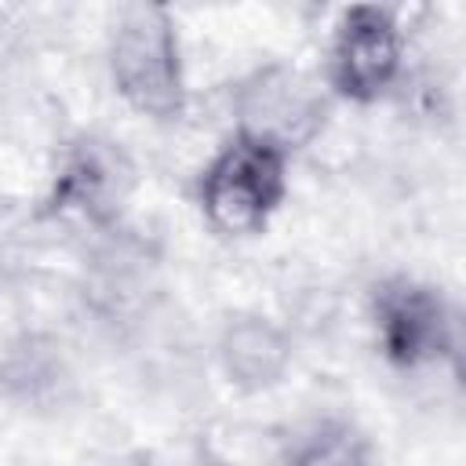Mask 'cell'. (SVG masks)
I'll return each instance as SVG.
<instances>
[{
	"mask_svg": "<svg viewBox=\"0 0 466 466\" xmlns=\"http://www.w3.org/2000/svg\"><path fill=\"white\" fill-rule=\"evenodd\" d=\"M288 197V153L251 135H233L200 175V208L218 233L266 229Z\"/></svg>",
	"mask_w": 466,
	"mask_h": 466,
	"instance_id": "cell-2",
	"label": "cell"
},
{
	"mask_svg": "<svg viewBox=\"0 0 466 466\" xmlns=\"http://www.w3.org/2000/svg\"><path fill=\"white\" fill-rule=\"evenodd\" d=\"M404 58L400 25L390 7L379 4H353L342 11L331 51H328V76L331 87L350 102H375L397 80Z\"/></svg>",
	"mask_w": 466,
	"mask_h": 466,
	"instance_id": "cell-4",
	"label": "cell"
},
{
	"mask_svg": "<svg viewBox=\"0 0 466 466\" xmlns=\"http://www.w3.org/2000/svg\"><path fill=\"white\" fill-rule=\"evenodd\" d=\"M284 466H371V441L357 422L324 415L291 433Z\"/></svg>",
	"mask_w": 466,
	"mask_h": 466,
	"instance_id": "cell-8",
	"label": "cell"
},
{
	"mask_svg": "<svg viewBox=\"0 0 466 466\" xmlns=\"http://www.w3.org/2000/svg\"><path fill=\"white\" fill-rule=\"evenodd\" d=\"M218 360L233 386L258 393L284 379L291 364L288 335L266 317H233L218 339Z\"/></svg>",
	"mask_w": 466,
	"mask_h": 466,
	"instance_id": "cell-7",
	"label": "cell"
},
{
	"mask_svg": "<svg viewBox=\"0 0 466 466\" xmlns=\"http://www.w3.org/2000/svg\"><path fill=\"white\" fill-rule=\"evenodd\" d=\"M127 164L120 149L109 142L84 138L76 142L51 186V211L58 215H80L87 222H106L116 215L124 193H127Z\"/></svg>",
	"mask_w": 466,
	"mask_h": 466,
	"instance_id": "cell-6",
	"label": "cell"
},
{
	"mask_svg": "<svg viewBox=\"0 0 466 466\" xmlns=\"http://www.w3.org/2000/svg\"><path fill=\"white\" fill-rule=\"evenodd\" d=\"M109 73L120 98L153 120H175L186 109V80L175 18L160 4H127L109 33Z\"/></svg>",
	"mask_w": 466,
	"mask_h": 466,
	"instance_id": "cell-1",
	"label": "cell"
},
{
	"mask_svg": "<svg viewBox=\"0 0 466 466\" xmlns=\"http://www.w3.org/2000/svg\"><path fill=\"white\" fill-rule=\"evenodd\" d=\"M240 135L269 142L280 153L306 146L324 124V98L317 84L291 66H266L240 84L237 95Z\"/></svg>",
	"mask_w": 466,
	"mask_h": 466,
	"instance_id": "cell-5",
	"label": "cell"
},
{
	"mask_svg": "<svg viewBox=\"0 0 466 466\" xmlns=\"http://www.w3.org/2000/svg\"><path fill=\"white\" fill-rule=\"evenodd\" d=\"M382 357L400 371L441 364L455 353V317L448 299L422 280L390 277L371 295Z\"/></svg>",
	"mask_w": 466,
	"mask_h": 466,
	"instance_id": "cell-3",
	"label": "cell"
}]
</instances>
